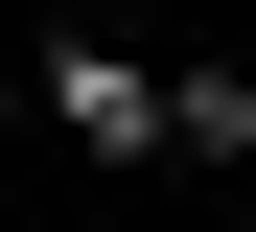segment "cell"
<instances>
[{
	"label": "cell",
	"instance_id": "cell-1",
	"mask_svg": "<svg viewBox=\"0 0 256 232\" xmlns=\"http://www.w3.org/2000/svg\"><path fill=\"white\" fill-rule=\"evenodd\" d=\"M47 116L94 139V163H140V139H163V70H116V46H47Z\"/></svg>",
	"mask_w": 256,
	"mask_h": 232
}]
</instances>
